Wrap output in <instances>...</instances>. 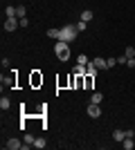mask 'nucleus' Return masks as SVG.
Wrapping results in <instances>:
<instances>
[{
	"instance_id": "9b49d317",
	"label": "nucleus",
	"mask_w": 135,
	"mask_h": 150,
	"mask_svg": "<svg viewBox=\"0 0 135 150\" xmlns=\"http://www.w3.org/2000/svg\"><path fill=\"white\" fill-rule=\"evenodd\" d=\"M47 36L54 38V40H59V38H61V29H47Z\"/></svg>"
},
{
	"instance_id": "f8f14e48",
	"label": "nucleus",
	"mask_w": 135,
	"mask_h": 150,
	"mask_svg": "<svg viewBox=\"0 0 135 150\" xmlns=\"http://www.w3.org/2000/svg\"><path fill=\"white\" fill-rule=\"evenodd\" d=\"M72 74H77V76H86V65H79L77 63V67H74V72Z\"/></svg>"
},
{
	"instance_id": "423d86ee",
	"label": "nucleus",
	"mask_w": 135,
	"mask_h": 150,
	"mask_svg": "<svg viewBox=\"0 0 135 150\" xmlns=\"http://www.w3.org/2000/svg\"><path fill=\"white\" fill-rule=\"evenodd\" d=\"M0 81H2V85H7V88H14V83H16V74H11V76H0Z\"/></svg>"
},
{
	"instance_id": "4be33fe9",
	"label": "nucleus",
	"mask_w": 135,
	"mask_h": 150,
	"mask_svg": "<svg viewBox=\"0 0 135 150\" xmlns=\"http://www.w3.org/2000/svg\"><path fill=\"white\" fill-rule=\"evenodd\" d=\"M86 25H88V23H84V20H79V23H77V29H79V31H84V29H86Z\"/></svg>"
},
{
	"instance_id": "a211bd4d",
	"label": "nucleus",
	"mask_w": 135,
	"mask_h": 150,
	"mask_svg": "<svg viewBox=\"0 0 135 150\" xmlns=\"http://www.w3.org/2000/svg\"><path fill=\"white\" fill-rule=\"evenodd\" d=\"M77 63H79V65H88V56H86V54H79V56H77Z\"/></svg>"
},
{
	"instance_id": "1a4fd4ad",
	"label": "nucleus",
	"mask_w": 135,
	"mask_h": 150,
	"mask_svg": "<svg viewBox=\"0 0 135 150\" xmlns=\"http://www.w3.org/2000/svg\"><path fill=\"white\" fill-rule=\"evenodd\" d=\"M101 101H104V94H101V92H92V96H90V103H97V105H99Z\"/></svg>"
},
{
	"instance_id": "2eb2a0df",
	"label": "nucleus",
	"mask_w": 135,
	"mask_h": 150,
	"mask_svg": "<svg viewBox=\"0 0 135 150\" xmlns=\"http://www.w3.org/2000/svg\"><path fill=\"white\" fill-rule=\"evenodd\" d=\"M86 74H97V65L95 63H88V65H86Z\"/></svg>"
},
{
	"instance_id": "f03ea898",
	"label": "nucleus",
	"mask_w": 135,
	"mask_h": 150,
	"mask_svg": "<svg viewBox=\"0 0 135 150\" xmlns=\"http://www.w3.org/2000/svg\"><path fill=\"white\" fill-rule=\"evenodd\" d=\"M77 34H79L77 25H65V27H61V38H59V40H65V43H72V40L77 38Z\"/></svg>"
},
{
	"instance_id": "f3484780",
	"label": "nucleus",
	"mask_w": 135,
	"mask_h": 150,
	"mask_svg": "<svg viewBox=\"0 0 135 150\" xmlns=\"http://www.w3.org/2000/svg\"><path fill=\"white\" fill-rule=\"evenodd\" d=\"M124 56H126V58H135V47H131V45H129L126 52H124Z\"/></svg>"
},
{
	"instance_id": "9d476101",
	"label": "nucleus",
	"mask_w": 135,
	"mask_h": 150,
	"mask_svg": "<svg viewBox=\"0 0 135 150\" xmlns=\"http://www.w3.org/2000/svg\"><path fill=\"white\" fill-rule=\"evenodd\" d=\"M122 146H124V150H133L135 148V144H133V137H126L122 141Z\"/></svg>"
},
{
	"instance_id": "f257e3e1",
	"label": "nucleus",
	"mask_w": 135,
	"mask_h": 150,
	"mask_svg": "<svg viewBox=\"0 0 135 150\" xmlns=\"http://www.w3.org/2000/svg\"><path fill=\"white\" fill-rule=\"evenodd\" d=\"M54 54L59 56V61H68V58H70V43L56 40V45H54Z\"/></svg>"
},
{
	"instance_id": "20e7f679",
	"label": "nucleus",
	"mask_w": 135,
	"mask_h": 150,
	"mask_svg": "<svg viewBox=\"0 0 135 150\" xmlns=\"http://www.w3.org/2000/svg\"><path fill=\"white\" fill-rule=\"evenodd\" d=\"M18 25H20L18 18H5V31H14Z\"/></svg>"
},
{
	"instance_id": "6ab92c4d",
	"label": "nucleus",
	"mask_w": 135,
	"mask_h": 150,
	"mask_svg": "<svg viewBox=\"0 0 135 150\" xmlns=\"http://www.w3.org/2000/svg\"><path fill=\"white\" fill-rule=\"evenodd\" d=\"M5 16H7V18H16V7H7Z\"/></svg>"
},
{
	"instance_id": "7ed1b4c3",
	"label": "nucleus",
	"mask_w": 135,
	"mask_h": 150,
	"mask_svg": "<svg viewBox=\"0 0 135 150\" xmlns=\"http://www.w3.org/2000/svg\"><path fill=\"white\" fill-rule=\"evenodd\" d=\"M88 117H92V119H99V117H101V108L97 105V103H90V105H88Z\"/></svg>"
},
{
	"instance_id": "b1692460",
	"label": "nucleus",
	"mask_w": 135,
	"mask_h": 150,
	"mask_svg": "<svg viewBox=\"0 0 135 150\" xmlns=\"http://www.w3.org/2000/svg\"><path fill=\"white\" fill-rule=\"evenodd\" d=\"M126 65H129V67H135V58H129V61H126Z\"/></svg>"
},
{
	"instance_id": "aec40b11",
	"label": "nucleus",
	"mask_w": 135,
	"mask_h": 150,
	"mask_svg": "<svg viewBox=\"0 0 135 150\" xmlns=\"http://www.w3.org/2000/svg\"><path fill=\"white\" fill-rule=\"evenodd\" d=\"M39 83H43V76H39L36 72L32 74V85H39Z\"/></svg>"
},
{
	"instance_id": "39448f33",
	"label": "nucleus",
	"mask_w": 135,
	"mask_h": 150,
	"mask_svg": "<svg viewBox=\"0 0 135 150\" xmlns=\"http://www.w3.org/2000/svg\"><path fill=\"white\" fill-rule=\"evenodd\" d=\"M5 148H9V150H18V148H23V144H20L16 137H11V139H9V141L5 144Z\"/></svg>"
},
{
	"instance_id": "4468645a",
	"label": "nucleus",
	"mask_w": 135,
	"mask_h": 150,
	"mask_svg": "<svg viewBox=\"0 0 135 150\" xmlns=\"http://www.w3.org/2000/svg\"><path fill=\"white\" fill-rule=\"evenodd\" d=\"M25 13H27V9H25L23 5H20V7H16V18H25Z\"/></svg>"
},
{
	"instance_id": "0eeeda50",
	"label": "nucleus",
	"mask_w": 135,
	"mask_h": 150,
	"mask_svg": "<svg viewBox=\"0 0 135 150\" xmlns=\"http://www.w3.org/2000/svg\"><path fill=\"white\" fill-rule=\"evenodd\" d=\"M113 139H115L117 144H122L124 139H126V130H113Z\"/></svg>"
},
{
	"instance_id": "ddd939ff",
	"label": "nucleus",
	"mask_w": 135,
	"mask_h": 150,
	"mask_svg": "<svg viewBox=\"0 0 135 150\" xmlns=\"http://www.w3.org/2000/svg\"><path fill=\"white\" fill-rule=\"evenodd\" d=\"M81 20H84V23H90V20H92V11H90V9L81 11Z\"/></svg>"
},
{
	"instance_id": "5701e85b",
	"label": "nucleus",
	"mask_w": 135,
	"mask_h": 150,
	"mask_svg": "<svg viewBox=\"0 0 135 150\" xmlns=\"http://www.w3.org/2000/svg\"><path fill=\"white\" fill-rule=\"evenodd\" d=\"M117 65V58H108V67H115Z\"/></svg>"
},
{
	"instance_id": "6e6552de",
	"label": "nucleus",
	"mask_w": 135,
	"mask_h": 150,
	"mask_svg": "<svg viewBox=\"0 0 135 150\" xmlns=\"http://www.w3.org/2000/svg\"><path fill=\"white\" fill-rule=\"evenodd\" d=\"M97 65V69H106L108 67V61H106V58H101V56H95V61H92Z\"/></svg>"
},
{
	"instance_id": "412c9836",
	"label": "nucleus",
	"mask_w": 135,
	"mask_h": 150,
	"mask_svg": "<svg viewBox=\"0 0 135 150\" xmlns=\"http://www.w3.org/2000/svg\"><path fill=\"white\" fill-rule=\"evenodd\" d=\"M45 146H47V144H45V139H36V141H34V148H39V150H43Z\"/></svg>"
},
{
	"instance_id": "dca6fc26",
	"label": "nucleus",
	"mask_w": 135,
	"mask_h": 150,
	"mask_svg": "<svg viewBox=\"0 0 135 150\" xmlns=\"http://www.w3.org/2000/svg\"><path fill=\"white\" fill-rule=\"evenodd\" d=\"M9 105H11V101L7 99V96H2V99H0V108H2V110H9Z\"/></svg>"
}]
</instances>
